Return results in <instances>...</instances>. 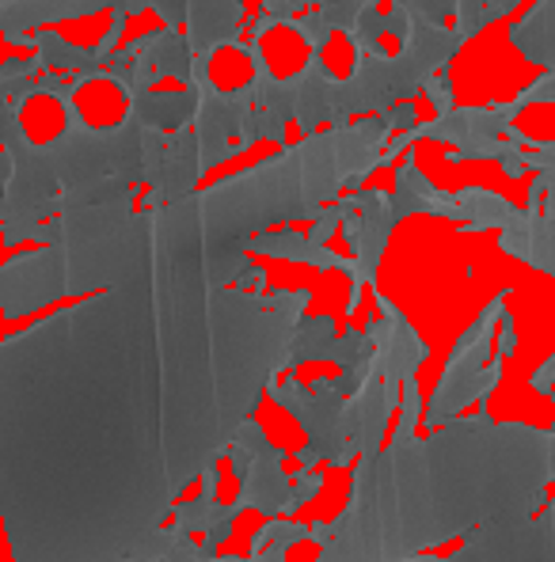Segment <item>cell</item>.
I'll return each mask as SVG.
<instances>
[{
  "mask_svg": "<svg viewBox=\"0 0 555 562\" xmlns=\"http://www.w3.org/2000/svg\"><path fill=\"white\" fill-rule=\"evenodd\" d=\"M134 289L8 335L0 509L12 562H164L176 498L236 445L275 376L293 319L267 296L218 289L160 316Z\"/></svg>",
  "mask_w": 555,
  "mask_h": 562,
  "instance_id": "cell-1",
  "label": "cell"
},
{
  "mask_svg": "<svg viewBox=\"0 0 555 562\" xmlns=\"http://www.w3.org/2000/svg\"><path fill=\"white\" fill-rule=\"evenodd\" d=\"M555 429L457 418L430 437H396L358 460L346 509L317 562H422L430 548L544 506Z\"/></svg>",
  "mask_w": 555,
  "mask_h": 562,
  "instance_id": "cell-2",
  "label": "cell"
},
{
  "mask_svg": "<svg viewBox=\"0 0 555 562\" xmlns=\"http://www.w3.org/2000/svg\"><path fill=\"white\" fill-rule=\"evenodd\" d=\"M434 562H555V502H544L536 514L495 520Z\"/></svg>",
  "mask_w": 555,
  "mask_h": 562,
  "instance_id": "cell-3",
  "label": "cell"
},
{
  "mask_svg": "<svg viewBox=\"0 0 555 562\" xmlns=\"http://www.w3.org/2000/svg\"><path fill=\"white\" fill-rule=\"evenodd\" d=\"M69 103H73V114H77V126H85L88 134L122 130L137 111L134 88L107 69L85 72L77 85H69Z\"/></svg>",
  "mask_w": 555,
  "mask_h": 562,
  "instance_id": "cell-4",
  "label": "cell"
},
{
  "mask_svg": "<svg viewBox=\"0 0 555 562\" xmlns=\"http://www.w3.org/2000/svg\"><path fill=\"white\" fill-rule=\"evenodd\" d=\"M252 49L263 65V77L275 85H297L317 65V43L289 20H267L252 38Z\"/></svg>",
  "mask_w": 555,
  "mask_h": 562,
  "instance_id": "cell-5",
  "label": "cell"
},
{
  "mask_svg": "<svg viewBox=\"0 0 555 562\" xmlns=\"http://www.w3.org/2000/svg\"><path fill=\"white\" fill-rule=\"evenodd\" d=\"M198 77H202V88L213 99H236L259 85L263 65L252 46L236 43V38H225V43H213L198 57Z\"/></svg>",
  "mask_w": 555,
  "mask_h": 562,
  "instance_id": "cell-6",
  "label": "cell"
},
{
  "mask_svg": "<svg viewBox=\"0 0 555 562\" xmlns=\"http://www.w3.org/2000/svg\"><path fill=\"white\" fill-rule=\"evenodd\" d=\"M73 122H77V114H73L69 99H62L54 88H35V92H27L23 103L15 106L12 126H15V134L27 140V148L49 153V148L69 137Z\"/></svg>",
  "mask_w": 555,
  "mask_h": 562,
  "instance_id": "cell-7",
  "label": "cell"
},
{
  "mask_svg": "<svg viewBox=\"0 0 555 562\" xmlns=\"http://www.w3.org/2000/svg\"><path fill=\"white\" fill-rule=\"evenodd\" d=\"M411 38V20L396 0H369L358 12V43L377 61H396Z\"/></svg>",
  "mask_w": 555,
  "mask_h": 562,
  "instance_id": "cell-8",
  "label": "cell"
},
{
  "mask_svg": "<svg viewBox=\"0 0 555 562\" xmlns=\"http://www.w3.org/2000/svg\"><path fill=\"white\" fill-rule=\"evenodd\" d=\"M119 8L107 4L96 8V12H80V15H65V20H54L46 27H38L43 38H57L69 54H99L107 43L119 38Z\"/></svg>",
  "mask_w": 555,
  "mask_h": 562,
  "instance_id": "cell-9",
  "label": "cell"
},
{
  "mask_svg": "<svg viewBox=\"0 0 555 562\" xmlns=\"http://www.w3.org/2000/svg\"><path fill=\"white\" fill-rule=\"evenodd\" d=\"M362 54L366 49H362L358 35H351L346 27H328L317 38V69L324 72V80H331V85H346L358 72Z\"/></svg>",
  "mask_w": 555,
  "mask_h": 562,
  "instance_id": "cell-10",
  "label": "cell"
},
{
  "mask_svg": "<svg viewBox=\"0 0 555 562\" xmlns=\"http://www.w3.org/2000/svg\"><path fill=\"white\" fill-rule=\"evenodd\" d=\"M317 491H320V475H317V471H309V483H304V475H301V483L293 486V498H297V506H301V502H309Z\"/></svg>",
  "mask_w": 555,
  "mask_h": 562,
  "instance_id": "cell-11",
  "label": "cell"
},
{
  "mask_svg": "<svg viewBox=\"0 0 555 562\" xmlns=\"http://www.w3.org/2000/svg\"><path fill=\"white\" fill-rule=\"evenodd\" d=\"M552 429H555V422H552Z\"/></svg>",
  "mask_w": 555,
  "mask_h": 562,
  "instance_id": "cell-12",
  "label": "cell"
}]
</instances>
